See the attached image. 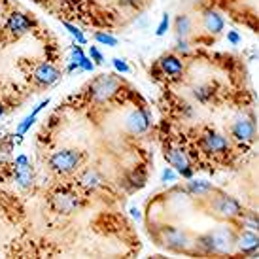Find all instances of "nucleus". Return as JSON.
Segmentation results:
<instances>
[{
	"instance_id": "obj_19",
	"label": "nucleus",
	"mask_w": 259,
	"mask_h": 259,
	"mask_svg": "<svg viewBox=\"0 0 259 259\" xmlns=\"http://www.w3.org/2000/svg\"><path fill=\"white\" fill-rule=\"evenodd\" d=\"M101 182H102V178L99 176L97 170H85L83 176H81V184L85 187H97V186H101Z\"/></svg>"
},
{
	"instance_id": "obj_3",
	"label": "nucleus",
	"mask_w": 259,
	"mask_h": 259,
	"mask_svg": "<svg viewBox=\"0 0 259 259\" xmlns=\"http://www.w3.org/2000/svg\"><path fill=\"white\" fill-rule=\"evenodd\" d=\"M212 208L216 210L218 216L227 218V220H233V218H238L242 214V208L238 204L237 199L233 197H227V195H220L212 201Z\"/></svg>"
},
{
	"instance_id": "obj_14",
	"label": "nucleus",
	"mask_w": 259,
	"mask_h": 259,
	"mask_svg": "<svg viewBox=\"0 0 259 259\" xmlns=\"http://www.w3.org/2000/svg\"><path fill=\"white\" fill-rule=\"evenodd\" d=\"M238 246V250L240 252H246V253H253L255 250H257V235L255 233H252V231H246V233H242L240 237L235 240Z\"/></svg>"
},
{
	"instance_id": "obj_4",
	"label": "nucleus",
	"mask_w": 259,
	"mask_h": 259,
	"mask_svg": "<svg viewBox=\"0 0 259 259\" xmlns=\"http://www.w3.org/2000/svg\"><path fill=\"white\" fill-rule=\"evenodd\" d=\"M165 157L168 159V163L176 168V172H180L184 178H191L193 170H191L189 161H187L184 151L178 150V148H168V150H165Z\"/></svg>"
},
{
	"instance_id": "obj_18",
	"label": "nucleus",
	"mask_w": 259,
	"mask_h": 259,
	"mask_svg": "<svg viewBox=\"0 0 259 259\" xmlns=\"http://www.w3.org/2000/svg\"><path fill=\"white\" fill-rule=\"evenodd\" d=\"M191 29V21H189V17L187 15H178L176 17V34L178 38H184L189 32Z\"/></svg>"
},
{
	"instance_id": "obj_2",
	"label": "nucleus",
	"mask_w": 259,
	"mask_h": 259,
	"mask_svg": "<svg viewBox=\"0 0 259 259\" xmlns=\"http://www.w3.org/2000/svg\"><path fill=\"white\" fill-rule=\"evenodd\" d=\"M81 161V155L79 151L76 150H61L55 151L50 159V166L55 170V172L66 174V172H72L74 168L79 165Z\"/></svg>"
},
{
	"instance_id": "obj_12",
	"label": "nucleus",
	"mask_w": 259,
	"mask_h": 259,
	"mask_svg": "<svg viewBox=\"0 0 259 259\" xmlns=\"http://www.w3.org/2000/svg\"><path fill=\"white\" fill-rule=\"evenodd\" d=\"M127 127L131 133H144L150 127V117L144 112H133L127 117Z\"/></svg>"
},
{
	"instance_id": "obj_6",
	"label": "nucleus",
	"mask_w": 259,
	"mask_h": 259,
	"mask_svg": "<svg viewBox=\"0 0 259 259\" xmlns=\"http://www.w3.org/2000/svg\"><path fill=\"white\" fill-rule=\"evenodd\" d=\"M59 78H61V72L53 65H50V63H42L34 70V79H36V83H40V85H51Z\"/></svg>"
},
{
	"instance_id": "obj_5",
	"label": "nucleus",
	"mask_w": 259,
	"mask_h": 259,
	"mask_svg": "<svg viewBox=\"0 0 259 259\" xmlns=\"http://www.w3.org/2000/svg\"><path fill=\"white\" fill-rule=\"evenodd\" d=\"M231 135L238 142H250L255 137V125L250 119H237L231 127Z\"/></svg>"
},
{
	"instance_id": "obj_17",
	"label": "nucleus",
	"mask_w": 259,
	"mask_h": 259,
	"mask_svg": "<svg viewBox=\"0 0 259 259\" xmlns=\"http://www.w3.org/2000/svg\"><path fill=\"white\" fill-rule=\"evenodd\" d=\"M187 189H189V193L197 195V197H202V195L214 191L212 184H208V182H204V180H191L187 184Z\"/></svg>"
},
{
	"instance_id": "obj_20",
	"label": "nucleus",
	"mask_w": 259,
	"mask_h": 259,
	"mask_svg": "<svg viewBox=\"0 0 259 259\" xmlns=\"http://www.w3.org/2000/svg\"><path fill=\"white\" fill-rule=\"evenodd\" d=\"M34 119H36V115H32V114H30L29 117H25L21 125L17 127V137H21V135H25V133H27V131H29L30 127H32V123H34Z\"/></svg>"
},
{
	"instance_id": "obj_15",
	"label": "nucleus",
	"mask_w": 259,
	"mask_h": 259,
	"mask_svg": "<svg viewBox=\"0 0 259 259\" xmlns=\"http://www.w3.org/2000/svg\"><path fill=\"white\" fill-rule=\"evenodd\" d=\"M8 29L14 30L15 34H25V32H29L30 30L29 17H27V15H23V14L10 15V19H8Z\"/></svg>"
},
{
	"instance_id": "obj_22",
	"label": "nucleus",
	"mask_w": 259,
	"mask_h": 259,
	"mask_svg": "<svg viewBox=\"0 0 259 259\" xmlns=\"http://www.w3.org/2000/svg\"><path fill=\"white\" fill-rule=\"evenodd\" d=\"M65 29L68 30V32H70V34H72V36L76 38L79 44H85V36H83V34H81L76 27H74V25H70V23H65Z\"/></svg>"
},
{
	"instance_id": "obj_11",
	"label": "nucleus",
	"mask_w": 259,
	"mask_h": 259,
	"mask_svg": "<svg viewBox=\"0 0 259 259\" xmlns=\"http://www.w3.org/2000/svg\"><path fill=\"white\" fill-rule=\"evenodd\" d=\"M15 178L19 182L21 187H29L32 182V172H30V165L25 155L17 157V168H15Z\"/></svg>"
},
{
	"instance_id": "obj_13",
	"label": "nucleus",
	"mask_w": 259,
	"mask_h": 259,
	"mask_svg": "<svg viewBox=\"0 0 259 259\" xmlns=\"http://www.w3.org/2000/svg\"><path fill=\"white\" fill-rule=\"evenodd\" d=\"M202 23H204V29L208 30L210 34H220V32L223 30V27H225L222 15L218 14V12H212V10L204 14Z\"/></svg>"
},
{
	"instance_id": "obj_16",
	"label": "nucleus",
	"mask_w": 259,
	"mask_h": 259,
	"mask_svg": "<svg viewBox=\"0 0 259 259\" xmlns=\"http://www.w3.org/2000/svg\"><path fill=\"white\" fill-rule=\"evenodd\" d=\"M53 204L61 212H72L78 206V199L74 195H59V197H53Z\"/></svg>"
},
{
	"instance_id": "obj_7",
	"label": "nucleus",
	"mask_w": 259,
	"mask_h": 259,
	"mask_svg": "<svg viewBox=\"0 0 259 259\" xmlns=\"http://www.w3.org/2000/svg\"><path fill=\"white\" fill-rule=\"evenodd\" d=\"M165 244L168 248H172V250H186L187 246H189V238L184 231L176 229V227H170V229L165 231Z\"/></svg>"
},
{
	"instance_id": "obj_23",
	"label": "nucleus",
	"mask_w": 259,
	"mask_h": 259,
	"mask_svg": "<svg viewBox=\"0 0 259 259\" xmlns=\"http://www.w3.org/2000/svg\"><path fill=\"white\" fill-rule=\"evenodd\" d=\"M161 180L165 182H168V184H172V182H176V172H174L172 168H168V166H166L165 170H163V174H161Z\"/></svg>"
},
{
	"instance_id": "obj_26",
	"label": "nucleus",
	"mask_w": 259,
	"mask_h": 259,
	"mask_svg": "<svg viewBox=\"0 0 259 259\" xmlns=\"http://www.w3.org/2000/svg\"><path fill=\"white\" fill-rule=\"evenodd\" d=\"M89 53H91V57L95 59V63H97V65H101V63H102V55L99 53V50H97V48H91V50H89Z\"/></svg>"
},
{
	"instance_id": "obj_1",
	"label": "nucleus",
	"mask_w": 259,
	"mask_h": 259,
	"mask_svg": "<svg viewBox=\"0 0 259 259\" xmlns=\"http://www.w3.org/2000/svg\"><path fill=\"white\" fill-rule=\"evenodd\" d=\"M235 240H237V237L233 231L227 227H218L212 233L199 238V246L206 253H229L233 252Z\"/></svg>"
},
{
	"instance_id": "obj_28",
	"label": "nucleus",
	"mask_w": 259,
	"mask_h": 259,
	"mask_svg": "<svg viewBox=\"0 0 259 259\" xmlns=\"http://www.w3.org/2000/svg\"><path fill=\"white\" fill-rule=\"evenodd\" d=\"M176 50L178 51H187V42L182 38V40H178V46H176Z\"/></svg>"
},
{
	"instance_id": "obj_29",
	"label": "nucleus",
	"mask_w": 259,
	"mask_h": 259,
	"mask_svg": "<svg viewBox=\"0 0 259 259\" xmlns=\"http://www.w3.org/2000/svg\"><path fill=\"white\" fill-rule=\"evenodd\" d=\"M4 114V108H2V104H0V115Z\"/></svg>"
},
{
	"instance_id": "obj_10",
	"label": "nucleus",
	"mask_w": 259,
	"mask_h": 259,
	"mask_svg": "<svg viewBox=\"0 0 259 259\" xmlns=\"http://www.w3.org/2000/svg\"><path fill=\"white\" fill-rule=\"evenodd\" d=\"M161 68L170 78H180L182 74H184V63L176 55H170V53L161 59Z\"/></svg>"
},
{
	"instance_id": "obj_9",
	"label": "nucleus",
	"mask_w": 259,
	"mask_h": 259,
	"mask_svg": "<svg viewBox=\"0 0 259 259\" xmlns=\"http://www.w3.org/2000/svg\"><path fill=\"white\" fill-rule=\"evenodd\" d=\"M202 148L210 153H223V151L229 148L227 138L218 135V133H208L206 137L202 138Z\"/></svg>"
},
{
	"instance_id": "obj_25",
	"label": "nucleus",
	"mask_w": 259,
	"mask_h": 259,
	"mask_svg": "<svg viewBox=\"0 0 259 259\" xmlns=\"http://www.w3.org/2000/svg\"><path fill=\"white\" fill-rule=\"evenodd\" d=\"M114 66H115V70H119V72H123V74L131 72L129 65H127L123 59H114Z\"/></svg>"
},
{
	"instance_id": "obj_8",
	"label": "nucleus",
	"mask_w": 259,
	"mask_h": 259,
	"mask_svg": "<svg viewBox=\"0 0 259 259\" xmlns=\"http://www.w3.org/2000/svg\"><path fill=\"white\" fill-rule=\"evenodd\" d=\"M115 87H117V83H115V81L110 78V76H106V74H104L102 78H99L93 83L95 99H99V101H104V99H108L110 95L115 91Z\"/></svg>"
},
{
	"instance_id": "obj_24",
	"label": "nucleus",
	"mask_w": 259,
	"mask_h": 259,
	"mask_svg": "<svg viewBox=\"0 0 259 259\" xmlns=\"http://www.w3.org/2000/svg\"><path fill=\"white\" fill-rule=\"evenodd\" d=\"M168 14L163 15V19H161V23H159V27H157V36H163L166 30H168Z\"/></svg>"
},
{
	"instance_id": "obj_21",
	"label": "nucleus",
	"mask_w": 259,
	"mask_h": 259,
	"mask_svg": "<svg viewBox=\"0 0 259 259\" xmlns=\"http://www.w3.org/2000/svg\"><path fill=\"white\" fill-rule=\"evenodd\" d=\"M95 38H97V42L106 44V46H110V48H115V46H117V40H115L114 36H110V34H104V32H97Z\"/></svg>"
},
{
	"instance_id": "obj_27",
	"label": "nucleus",
	"mask_w": 259,
	"mask_h": 259,
	"mask_svg": "<svg viewBox=\"0 0 259 259\" xmlns=\"http://www.w3.org/2000/svg\"><path fill=\"white\" fill-rule=\"evenodd\" d=\"M227 38H229V42L235 44V46H237V44H240V36H238L237 32H229V34H227Z\"/></svg>"
}]
</instances>
